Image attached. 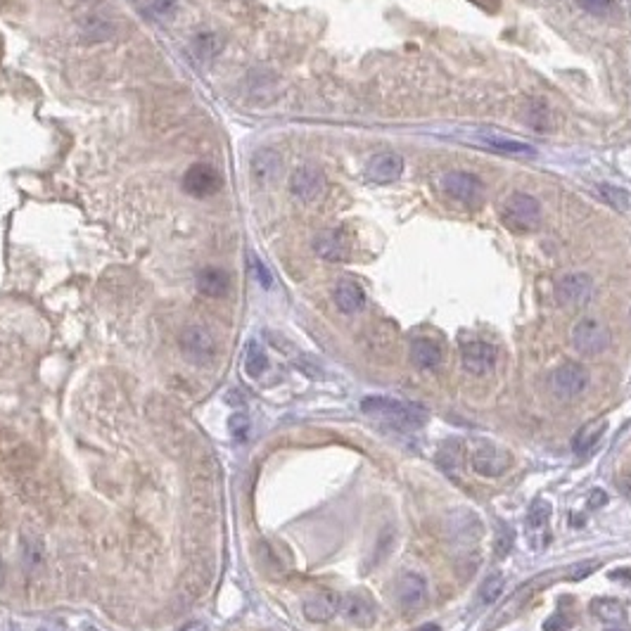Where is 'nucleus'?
I'll return each mask as SVG.
<instances>
[{
    "mask_svg": "<svg viewBox=\"0 0 631 631\" xmlns=\"http://www.w3.org/2000/svg\"><path fill=\"white\" fill-rule=\"evenodd\" d=\"M501 221L505 228L517 233H530L541 224V204L537 197L527 192H515L505 199L501 209Z\"/></svg>",
    "mask_w": 631,
    "mask_h": 631,
    "instance_id": "2",
    "label": "nucleus"
},
{
    "mask_svg": "<svg viewBox=\"0 0 631 631\" xmlns=\"http://www.w3.org/2000/svg\"><path fill=\"white\" fill-rule=\"evenodd\" d=\"M332 300H335L337 309L346 316L361 314L366 309V292L358 282H353L349 278L339 280L335 285V292H332Z\"/></svg>",
    "mask_w": 631,
    "mask_h": 631,
    "instance_id": "18",
    "label": "nucleus"
},
{
    "mask_svg": "<svg viewBox=\"0 0 631 631\" xmlns=\"http://www.w3.org/2000/svg\"><path fill=\"white\" fill-rule=\"evenodd\" d=\"M567 629H570V620H567L563 613H556L544 624V631H567Z\"/></svg>",
    "mask_w": 631,
    "mask_h": 631,
    "instance_id": "36",
    "label": "nucleus"
},
{
    "mask_svg": "<svg viewBox=\"0 0 631 631\" xmlns=\"http://www.w3.org/2000/svg\"><path fill=\"white\" fill-rule=\"evenodd\" d=\"M228 432H231L233 439L238 441H245L247 434H249V418L245 413H233L231 418H228Z\"/></svg>",
    "mask_w": 631,
    "mask_h": 631,
    "instance_id": "30",
    "label": "nucleus"
},
{
    "mask_svg": "<svg viewBox=\"0 0 631 631\" xmlns=\"http://www.w3.org/2000/svg\"><path fill=\"white\" fill-rule=\"evenodd\" d=\"M404 157L397 155V152H378L366 164V176L373 183H394L404 176Z\"/></svg>",
    "mask_w": 631,
    "mask_h": 631,
    "instance_id": "13",
    "label": "nucleus"
},
{
    "mask_svg": "<svg viewBox=\"0 0 631 631\" xmlns=\"http://www.w3.org/2000/svg\"><path fill=\"white\" fill-rule=\"evenodd\" d=\"M192 48H195V53L202 60H212L221 53L224 40H221L216 33H199V36L195 38V43H192Z\"/></svg>",
    "mask_w": 631,
    "mask_h": 631,
    "instance_id": "28",
    "label": "nucleus"
},
{
    "mask_svg": "<svg viewBox=\"0 0 631 631\" xmlns=\"http://www.w3.org/2000/svg\"><path fill=\"white\" fill-rule=\"evenodd\" d=\"M282 169V157L275 150L263 148L252 157V173L261 183H270V180L278 178V173Z\"/></svg>",
    "mask_w": 631,
    "mask_h": 631,
    "instance_id": "21",
    "label": "nucleus"
},
{
    "mask_svg": "<svg viewBox=\"0 0 631 631\" xmlns=\"http://www.w3.org/2000/svg\"><path fill=\"white\" fill-rule=\"evenodd\" d=\"M598 567H600L598 560H584V563H577V565H572L570 570H567V579H577V581L586 579L588 574H593Z\"/></svg>",
    "mask_w": 631,
    "mask_h": 631,
    "instance_id": "32",
    "label": "nucleus"
},
{
    "mask_svg": "<svg viewBox=\"0 0 631 631\" xmlns=\"http://www.w3.org/2000/svg\"><path fill=\"white\" fill-rule=\"evenodd\" d=\"M420 631H437V627H425V629H420Z\"/></svg>",
    "mask_w": 631,
    "mask_h": 631,
    "instance_id": "41",
    "label": "nucleus"
},
{
    "mask_svg": "<svg viewBox=\"0 0 631 631\" xmlns=\"http://www.w3.org/2000/svg\"><path fill=\"white\" fill-rule=\"evenodd\" d=\"M411 361L420 371H437L444 361V351L439 342L429 337H418L411 342Z\"/></svg>",
    "mask_w": 631,
    "mask_h": 631,
    "instance_id": "19",
    "label": "nucleus"
},
{
    "mask_svg": "<svg viewBox=\"0 0 631 631\" xmlns=\"http://www.w3.org/2000/svg\"><path fill=\"white\" fill-rule=\"evenodd\" d=\"M183 188L192 197H212L224 188V176L209 164H195L185 171Z\"/></svg>",
    "mask_w": 631,
    "mask_h": 631,
    "instance_id": "10",
    "label": "nucleus"
},
{
    "mask_svg": "<svg viewBox=\"0 0 631 631\" xmlns=\"http://www.w3.org/2000/svg\"><path fill=\"white\" fill-rule=\"evenodd\" d=\"M180 349L190 361H195L199 366L212 363L214 353H216V342H214V335L202 325H190V328L183 330L180 335Z\"/></svg>",
    "mask_w": 631,
    "mask_h": 631,
    "instance_id": "9",
    "label": "nucleus"
},
{
    "mask_svg": "<svg viewBox=\"0 0 631 631\" xmlns=\"http://www.w3.org/2000/svg\"><path fill=\"white\" fill-rule=\"evenodd\" d=\"M461 363L463 371L470 373L475 378H484L489 373H494L498 363V351L487 342H468L461 346Z\"/></svg>",
    "mask_w": 631,
    "mask_h": 631,
    "instance_id": "8",
    "label": "nucleus"
},
{
    "mask_svg": "<svg viewBox=\"0 0 631 631\" xmlns=\"http://www.w3.org/2000/svg\"><path fill=\"white\" fill-rule=\"evenodd\" d=\"M591 385V375L579 363H563L549 375V392L560 401L579 399Z\"/></svg>",
    "mask_w": 631,
    "mask_h": 631,
    "instance_id": "3",
    "label": "nucleus"
},
{
    "mask_svg": "<svg viewBox=\"0 0 631 631\" xmlns=\"http://www.w3.org/2000/svg\"><path fill=\"white\" fill-rule=\"evenodd\" d=\"M183 631H207V627L202 622H192V624H188V627H183Z\"/></svg>",
    "mask_w": 631,
    "mask_h": 631,
    "instance_id": "39",
    "label": "nucleus"
},
{
    "mask_svg": "<svg viewBox=\"0 0 631 631\" xmlns=\"http://www.w3.org/2000/svg\"><path fill=\"white\" fill-rule=\"evenodd\" d=\"M242 363H245V373H247L249 378H261L263 373H266V368H268V356H266L263 346L256 342V339H252V342L245 346V356H242Z\"/></svg>",
    "mask_w": 631,
    "mask_h": 631,
    "instance_id": "24",
    "label": "nucleus"
},
{
    "mask_svg": "<svg viewBox=\"0 0 631 631\" xmlns=\"http://www.w3.org/2000/svg\"><path fill=\"white\" fill-rule=\"evenodd\" d=\"M361 411L375 422H380V425L397 429V432H415V429L425 427V422L429 418V413L418 404L401 401L394 397H380V394L363 397Z\"/></svg>",
    "mask_w": 631,
    "mask_h": 631,
    "instance_id": "1",
    "label": "nucleus"
},
{
    "mask_svg": "<svg viewBox=\"0 0 631 631\" xmlns=\"http://www.w3.org/2000/svg\"><path fill=\"white\" fill-rule=\"evenodd\" d=\"M572 346L581 356H600L610 346V330L596 318H581L572 328Z\"/></svg>",
    "mask_w": 631,
    "mask_h": 631,
    "instance_id": "5",
    "label": "nucleus"
},
{
    "mask_svg": "<svg viewBox=\"0 0 631 631\" xmlns=\"http://www.w3.org/2000/svg\"><path fill=\"white\" fill-rule=\"evenodd\" d=\"M290 190H292V195L297 199H302V202H314L325 190L323 171L311 164H304L300 169H295V173L290 176Z\"/></svg>",
    "mask_w": 631,
    "mask_h": 631,
    "instance_id": "11",
    "label": "nucleus"
},
{
    "mask_svg": "<svg viewBox=\"0 0 631 631\" xmlns=\"http://www.w3.org/2000/svg\"><path fill=\"white\" fill-rule=\"evenodd\" d=\"M591 613L598 617L600 622H608V624H622L624 620H627L624 608L620 605V600H615V598H596V600H591Z\"/></svg>",
    "mask_w": 631,
    "mask_h": 631,
    "instance_id": "26",
    "label": "nucleus"
},
{
    "mask_svg": "<svg viewBox=\"0 0 631 631\" xmlns=\"http://www.w3.org/2000/svg\"><path fill=\"white\" fill-rule=\"evenodd\" d=\"M577 5L588 15H608L610 8H613V0H577Z\"/></svg>",
    "mask_w": 631,
    "mask_h": 631,
    "instance_id": "33",
    "label": "nucleus"
},
{
    "mask_svg": "<svg viewBox=\"0 0 631 631\" xmlns=\"http://www.w3.org/2000/svg\"><path fill=\"white\" fill-rule=\"evenodd\" d=\"M173 8H176V0H150V10L157 17H169Z\"/></svg>",
    "mask_w": 631,
    "mask_h": 631,
    "instance_id": "35",
    "label": "nucleus"
},
{
    "mask_svg": "<svg viewBox=\"0 0 631 631\" xmlns=\"http://www.w3.org/2000/svg\"><path fill=\"white\" fill-rule=\"evenodd\" d=\"M339 613V596L332 591H318L304 600V617L309 622H330Z\"/></svg>",
    "mask_w": 631,
    "mask_h": 631,
    "instance_id": "16",
    "label": "nucleus"
},
{
    "mask_svg": "<svg viewBox=\"0 0 631 631\" xmlns=\"http://www.w3.org/2000/svg\"><path fill=\"white\" fill-rule=\"evenodd\" d=\"M314 252L321 256V259H325V261L339 263V261H346V256H349V242H346L344 233H339V231H323V233L316 235Z\"/></svg>",
    "mask_w": 631,
    "mask_h": 631,
    "instance_id": "17",
    "label": "nucleus"
},
{
    "mask_svg": "<svg viewBox=\"0 0 631 631\" xmlns=\"http://www.w3.org/2000/svg\"><path fill=\"white\" fill-rule=\"evenodd\" d=\"M463 451H466V446H463V441H459V439H449L446 444H444V446L439 449V456H437V463H439V468L444 470V473L454 475L456 470L461 468Z\"/></svg>",
    "mask_w": 631,
    "mask_h": 631,
    "instance_id": "25",
    "label": "nucleus"
},
{
    "mask_svg": "<svg viewBox=\"0 0 631 631\" xmlns=\"http://www.w3.org/2000/svg\"><path fill=\"white\" fill-rule=\"evenodd\" d=\"M593 297V280L586 273H567L556 282V302L567 311L584 309Z\"/></svg>",
    "mask_w": 631,
    "mask_h": 631,
    "instance_id": "7",
    "label": "nucleus"
},
{
    "mask_svg": "<svg viewBox=\"0 0 631 631\" xmlns=\"http://www.w3.org/2000/svg\"><path fill=\"white\" fill-rule=\"evenodd\" d=\"M0 584H3V560H0Z\"/></svg>",
    "mask_w": 631,
    "mask_h": 631,
    "instance_id": "40",
    "label": "nucleus"
},
{
    "mask_svg": "<svg viewBox=\"0 0 631 631\" xmlns=\"http://www.w3.org/2000/svg\"><path fill=\"white\" fill-rule=\"evenodd\" d=\"M197 290L204 297H226L228 290H231V275L221 268H202L197 273Z\"/></svg>",
    "mask_w": 631,
    "mask_h": 631,
    "instance_id": "20",
    "label": "nucleus"
},
{
    "mask_svg": "<svg viewBox=\"0 0 631 631\" xmlns=\"http://www.w3.org/2000/svg\"><path fill=\"white\" fill-rule=\"evenodd\" d=\"M503 586H505V579H503V574H489L487 579L482 581V586H480V600L482 603H496L498 600V596L503 593Z\"/></svg>",
    "mask_w": 631,
    "mask_h": 631,
    "instance_id": "29",
    "label": "nucleus"
},
{
    "mask_svg": "<svg viewBox=\"0 0 631 631\" xmlns=\"http://www.w3.org/2000/svg\"><path fill=\"white\" fill-rule=\"evenodd\" d=\"M605 429H608V422H605V420H596V422H588V425L581 427V429H579V434L574 437V441H572L574 454L586 456L588 451H591V449L596 446V444H598V441L603 439Z\"/></svg>",
    "mask_w": 631,
    "mask_h": 631,
    "instance_id": "23",
    "label": "nucleus"
},
{
    "mask_svg": "<svg viewBox=\"0 0 631 631\" xmlns=\"http://www.w3.org/2000/svg\"><path fill=\"white\" fill-rule=\"evenodd\" d=\"M394 593H397V600L401 608L415 610L427 598V581L418 572H404L397 579V584H394Z\"/></svg>",
    "mask_w": 631,
    "mask_h": 631,
    "instance_id": "14",
    "label": "nucleus"
},
{
    "mask_svg": "<svg viewBox=\"0 0 631 631\" xmlns=\"http://www.w3.org/2000/svg\"><path fill=\"white\" fill-rule=\"evenodd\" d=\"M600 197L605 199L610 207H615L617 212H631V195L620 185H610V183H600L598 185Z\"/></svg>",
    "mask_w": 631,
    "mask_h": 631,
    "instance_id": "27",
    "label": "nucleus"
},
{
    "mask_svg": "<svg viewBox=\"0 0 631 631\" xmlns=\"http://www.w3.org/2000/svg\"><path fill=\"white\" fill-rule=\"evenodd\" d=\"M441 188L449 197H454L456 202L477 209L484 202V185L475 173L468 171H449L441 176Z\"/></svg>",
    "mask_w": 631,
    "mask_h": 631,
    "instance_id": "4",
    "label": "nucleus"
},
{
    "mask_svg": "<svg viewBox=\"0 0 631 631\" xmlns=\"http://www.w3.org/2000/svg\"><path fill=\"white\" fill-rule=\"evenodd\" d=\"M605 503H608V498H605V491L596 489L593 494H591V505H605Z\"/></svg>",
    "mask_w": 631,
    "mask_h": 631,
    "instance_id": "37",
    "label": "nucleus"
},
{
    "mask_svg": "<svg viewBox=\"0 0 631 631\" xmlns=\"http://www.w3.org/2000/svg\"><path fill=\"white\" fill-rule=\"evenodd\" d=\"M249 261H252V273H254L256 282H259L263 290L273 287V275H270V270H268L266 263H263L261 259H256L254 254H252V259H249Z\"/></svg>",
    "mask_w": 631,
    "mask_h": 631,
    "instance_id": "31",
    "label": "nucleus"
},
{
    "mask_svg": "<svg viewBox=\"0 0 631 631\" xmlns=\"http://www.w3.org/2000/svg\"><path fill=\"white\" fill-rule=\"evenodd\" d=\"M477 143L487 145L489 150L494 152H501V155H510V157H537V150H534V145L530 143H522V141H515V138H508V136H501V133H494V131H480V136L475 138Z\"/></svg>",
    "mask_w": 631,
    "mask_h": 631,
    "instance_id": "15",
    "label": "nucleus"
},
{
    "mask_svg": "<svg viewBox=\"0 0 631 631\" xmlns=\"http://www.w3.org/2000/svg\"><path fill=\"white\" fill-rule=\"evenodd\" d=\"M339 615L344 620H349L356 627H373L375 624V603H373L371 596L361 593V591H351L339 596Z\"/></svg>",
    "mask_w": 631,
    "mask_h": 631,
    "instance_id": "12",
    "label": "nucleus"
},
{
    "mask_svg": "<svg viewBox=\"0 0 631 631\" xmlns=\"http://www.w3.org/2000/svg\"><path fill=\"white\" fill-rule=\"evenodd\" d=\"M496 527L501 530V532H498V537H496V546H494L496 556H505V553L510 551V546H512V532L505 522H498Z\"/></svg>",
    "mask_w": 631,
    "mask_h": 631,
    "instance_id": "34",
    "label": "nucleus"
},
{
    "mask_svg": "<svg viewBox=\"0 0 631 631\" xmlns=\"http://www.w3.org/2000/svg\"><path fill=\"white\" fill-rule=\"evenodd\" d=\"M610 577L617 579V581H620V579H624V581H631V570H617V572L610 574Z\"/></svg>",
    "mask_w": 631,
    "mask_h": 631,
    "instance_id": "38",
    "label": "nucleus"
},
{
    "mask_svg": "<svg viewBox=\"0 0 631 631\" xmlns=\"http://www.w3.org/2000/svg\"><path fill=\"white\" fill-rule=\"evenodd\" d=\"M549 517H551V505L549 501H544V498H537V501L532 503L530 512H527V532H530V537H544V541H549V537H546V527H549Z\"/></svg>",
    "mask_w": 631,
    "mask_h": 631,
    "instance_id": "22",
    "label": "nucleus"
},
{
    "mask_svg": "<svg viewBox=\"0 0 631 631\" xmlns=\"http://www.w3.org/2000/svg\"><path fill=\"white\" fill-rule=\"evenodd\" d=\"M470 463H473V470L482 477H501L510 470L512 466V456L505 449H501L498 444L484 439L475 446L473 456H470Z\"/></svg>",
    "mask_w": 631,
    "mask_h": 631,
    "instance_id": "6",
    "label": "nucleus"
}]
</instances>
